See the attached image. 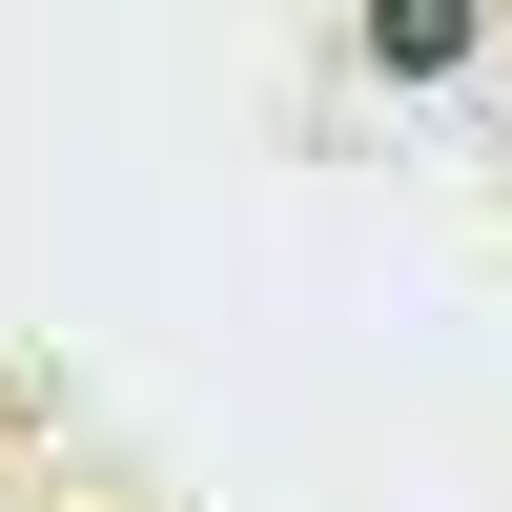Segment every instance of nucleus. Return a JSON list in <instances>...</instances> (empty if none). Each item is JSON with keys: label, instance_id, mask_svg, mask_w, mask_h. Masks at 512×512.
I'll use <instances>...</instances> for the list:
<instances>
[{"label": "nucleus", "instance_id": "obj_1", "mask_svg": "<svg viewBox=\"0 0 512 512\" xmlns=\"http://www.w3.org/2000/svg\"><path fill=\"white\" fill-rule=\"evenodd\" d=\"M472 0H369V62H390V82H451V62H472Z\"/></svg>", "mask_w": 512, "mask_h": 512}]
</instances>
